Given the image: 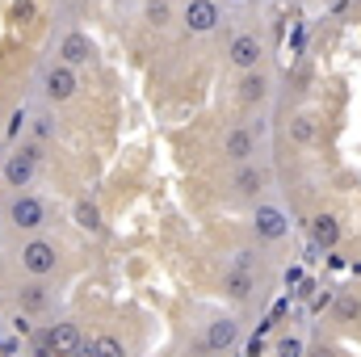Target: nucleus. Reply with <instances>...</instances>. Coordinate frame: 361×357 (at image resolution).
Wrapping results in <instances>:
<instances>
[{
    "instance_id": "nucleus-11",
    "label": "nucleus",
    "mask_w": 361,
    "mask_h": 357,
    "mask_svg": "<svg viewBox=\"0 0 361 357\" xmlns=\"http://www.w3.org/2000/svg\"><path fill=\"white\" fill-rule=\"evenodd\" d=\"M235 341H240V324H235V320H214L210 332H206V349H214V353L231 349Z\"/></svg>"
},
{
    "instance_id": "nucleus-23",
    "label": "nucleus",
    "mask_w": 361,
    "mask_h": 357,
    "mask_svg": "<svg viewBox=\"0 0 361 357\" xmlns=\"http://www.w3.org/2000/svg\"><path fill=\"white\" fill-rule=\"evenodd\" d=\"M21 126H25V109H17V114H13V122H8V139H17V135H21Z\"/></svg>"
},
{
    "instance_id": "nucleus-22",
    "label": "nucleus",
    "mask_w": 361,
    "mask_h": 357,
    "mask_svg": "<svg viewBox=\"0 0 361 357\" xmlns=\"http://www.w3.org/2000/svg\"><path fill=\"white\" fill-rule=\"evenodd\" d=\"M277 357H302V341H298V337L277 341Z\"/></svg>"
},
{
    "instance_id": "nucleus-18",
    "label": "nucleus",
    "mask_w": 361,
    "mask_h": 357,
    "mask_svg": "<svg viewBox=\"0 0 361 357\" xmlns=\"http://www.w3.org/2000/svg\"><path fill=\"white\" fill-rule=\"evenodd\" d=\"M261 185H265L261 169H252V164H240V173H235V189H240V193H257Z\"/></svg>"
},
{
    "instance_id": "nucleus-10",
    "label": "nucleus",
    "mask_w": 361,
    "mask_h": 357,
    "mask_svg": "<svg viewBox=\"0 0 361 357\" xmlns=\"http://www.w3.org/2000/svg\"><path fill=\"white\" fill-rule=\"evenodd\" d=\"M17 303H21V311H25V315H38V311H47V307H51V290L34 277V282H25V286L17 290Z\"/></svg>"
},
{
    "instance_id": "nucleus-7",
    "label": "nucleus",
    "mask_w": 361,
    "mask_h": 357,
    "mask_svg": "<svg viewBox=\"0 0 361 357\" xmlns=\"http://www.w3.org/2000/svg\"><path fill=\"white\" fill-rule=\"evenodd\" d=\"M180 21H185L189 34H210V30L219 25V4H214V0H189Z\"/></svg>"
},
{
    "instance_id": "nucleus-15",
    "label": "nucleus",
    "mask_w": 361,
    "mask_h": 357,
    "mask_svg": "<svg viewBox=\"0 0 361 357\" xmlns=\"http://www.w3.org/2000/svg\"><path fill=\"white\" fill-rule=\"evenodd\" d=\"M76 357H126V349H122L118 337H97V341H89V345H80Z\"/></svg>"
},
{
    "instance_id": "nucleus-14",
    "label": "nucleus",
    "mask_w": 361,
    "mask_h": 357,
    "mask_svg": "<svg viewBox=\"0 0 361 357\" xmlns=\"http://www.w3.org/2000/svg\"><path fill=\"white\" fill-rule=\"evenodd\" d=\"M72 219H76V227L89 231V236L101 231V210H97V202H89V198H80V202L72 206Z\"/></svg>"
},
{
    "instance_id": "nucleus-26",
    "label": "nucleus",
    "mask_w": 361,
    "mask_h": 357,
    "mask_svg": "<svg viewBox=\"0 0 361 357\" xmlns=\"http://www.w3.org/2000/svg\"><path fill=\"white\" fill-rule=\"evenodd\" d=\"M13 328H17V337H30V320H25V311L13 320Z\"/></svg>"
},
{
    "instance_id": "nucleus-24",
    "label": "nucleus",
    "mask_w": 361,
    "mask_h": 357,
    "mask_svg": "<svg viewBox=\"0 0 361 357\" xmlns=\"http://www.w3.org/2000/svg\"><path fill=\"white\" fill-rule=\"evenodd\" d=\"M51 131H55L51 118H34V135H38V139H51Z\"/></svg>"
},
{
    "instance_id": "nucleus-19",
    "label": "nucleus",
    "mask_w": 361,
    "mask_h": 357,
    "mask_svg": "<svg viewBox=\"0 0 361 357\" xmlns=\"http://www.w3.org/2000/svg\"><path fill=\"white\" fill-rule=\"evenodd\" d=\"M290 139H294V143H315V118H307V114L294 118V122H290Z\"/></svg>"
},
{
    "instance_id": "nucleus-16",
    "label": "nucleus",
    "mask_w": 361,
    "mask_h": 357,
    "mask_svg": "<svg viewBox=\"0 0 361 357\" xmlns=\"http://www.w3.org/2000/svg\"><path fill=\"white\" fill-rule=\"evenodd\" d=\"M265 92H269V80H265L261 72H248V76L240 80V101H244V105H257V101H265Z\"/></svg>"
},
{
    "instance_id": "nucleus-5",
    "label": "nucleus",
    "mask_w": 361,
    "mask_h": 357,
    "mask_svg": "<svg viewBox=\"0 0 361 357\" xmlns=\"http://www.w3.org/2000/svg\"><path fill=\"white\" fill-rule=\"evenodd\" d=\"M42 345H47L55 357H76V353H80V345H85V337H80V328H76V324H68V320H63V324H51V328L42 332Z\"/></svg>"
},
{
    "instance_id": "nucleus-2",
    "label": "nucleus",
    "mask_w": 361,
    "mask_h": 357,
    "mask_svg": "<svg viewBox=\"0 0 361 357\" xmlns=\"http://www.w3.org/2000/svg\"><path fill=\"white\" fill-rule=\"evenodd\" d=\"M38 160H42V147H38V143H21V147L8 156V164H4V181H8L13 189H25V185L34 181Z\"/></svg>"
},
{
    "instance_id": "nucleus-21",
    "label": "nucleus",
    "mask_w": 361,
    "mask_h": 357,
    "mask_svg": "<svg viewBox=\"0 0 361 357\" xmlns=\"http://www.w3.org/2000/svg\"><path fill=\"white\" fill-rule=\"evenodd\" d=\"M13 17H17L21 25L34 21V17H38V4H34V0H17V4H13Z\"/></svg>"
},
{
    "instance_id": "nucleus-17",
    "label": "nucleus",
    "mask_w": 361,
    "mask_h": 357,
    "mask_svg": "<svg viewBox=\"0 0 361 357\" xmlns=\"http://www.w3.org/2000/svg\"><path fill=\"white\" fill-rule=\"evenodd\" d=\"M223 290H227L231 298H248V294H252V273H248V269H231L227 282H223Z\"/></svg>"
},
{
    "instance_id": "nucleus-1",
    "label": "nucleus",
    "mask_w": 361,
    "mask_h": 357,
    "mask_svg": "<svg viewBox=\"0 0 361 357\" xmlns=\"http://www.w3.org/2000/svg\"><path fill=\"white\" fill-rule=\"evenodd\" d=\"M59 265V248L51 244V240H30V244H21V269L30 273V277H51Z\"/></svg>"
},
{
    "instance_id": "nucleus-25",
    "label": "nucleus",
    "mask_w": 361,
    "mask_h": 357,
    "mask_svg": "<svg viewBox=\"0 0 361 357\" xmlns=\"http://www.w3.org/2000/svg\"><path fill=\"white\" fill-rule=\"evenodd\" d=\"M328 303H332V294H328V290H324V294H315V298H311V311H324V307H328Z\"/></svg>"
},
{
    "instance_id": "nucleus-28",
    "label": "nucleus",
    "mask_w": 361,
    "mask_h": 357,
    "mask_svg": "<svg viewBox=\"0 0 361 357\" xmlns=\"http://www.w3.org/2000/svg\"><path fill=\"white\" fill-rule=\"evenodd\" d=\"M315 357H332V349H319V353H315Z\"/></svg>"
},
{
    "instance_id": "nucleus-13",
    "label": "nucleus",
    "mask_w": 361,
    "mask_h": 357,
    "mask_svg": "<svg viewBox=\"0 0 361 357\" xmlns=\"http://www.w3.org/2000/svg\"><path fill=\"white\" fill-rule=\"evenodd\" d=\"M311 240H315L319 248H336V240H341V223H336L332 214H319V219L311 223Z\"/></svg>"
},
{
    "instance_id": "nucleus-4",
    "label": "nucleus",
    "mask_w": 361,
    "mask_h": 357,
    "mask_svg": "<svg viewBox=\"0 0 361 357\" xmlns=\"http://www.w3.org/2000/svg\"><path fill=\"white\" fill-rule=\"evenodd\" d=\"M55 55H59V63H63V68H72V72H76V68L92 63L97 47H92L89 34H80V30H68V34L59 38V51H55Z\"/></svg>"
},
{
    "instance_id": "nucleus-3",
    "label": "nucleus",
    "mask_w": 361,
    "mask_h": 357,
    "mask_svg": "<svg viewBox=\"0 0 361 357\" xmlns=\"http://www.w3.org/2000/svg\"><path fill=\"white\" fill-rule=\"evenodd\" d=\"M8 219L17 231H38V227H47V202L34 193H17L8 206Z\"/></svg>"
},
{
    "instance_id": "nucleus-12",
    "label": "nucleus",
    "mask_w": 361,
    "mask_h": 357,
    "mask_svg": "<svg viewBox=\"0 0 361 357\" xmlns=\"http://www.w3.org/2000/svg\"><path fill=\"white\" fill-rule=\"evenodd\" d=\"M252 152H257V143H252V135H248V131H231V135H227L223 156H227L231 164H248V160H252Z\"/></svg>"
},
{
    "instance_id": "nucleus-20",
    "label": "nucleus",
    "mask_w": 361,
    "mask_h": 357,
    "mask_svg": "<svg viewBox=\"0 0 361 357\" xmlns=\"http://www.w3.org/2000/svg\"><path fill=\"white\" fill-rule=\"evenodd\" d=\"M336 315H341V320H357V315H361V303L353 298V294H345V298L336 303Z\"/></svg>"
},
{
    "instance_id": "nucleus-27",
    "label": "nucleus",
    "mask_w": 361,
    "mask_h": 357,
    "mask_svg": "<svg viewBox=\"0 0 361 357\" xmlns=\"http://www.w3.org/2000/svg\"><path fill=\"white\" fill-rule=\"evenodd\" d=\"M164 17H169V8H164V4H152V21H156V25H160V21H164Z\"/></svg>"
},
{
    "instance_id": "nucleus-8",
    "label": "nucleus",
    "mask_w": 361,
    "mask_h": 357,
    "mask_svg": "<svg viewBox=\"0 0 361 357\" xmlns=\"http://www.w3.org/2000/svg\"><path fill=\"white\" fill-rule=\"evenodd\" d=\"M227 55H231V63H235V68L257 72V63H261V38H257V34H235Z\"/></svg>"
},
{
    "instance_id": "nucleus-9",
    "label": "nucleus",
    "mask_w": 361,
    "mask_h": 357,
    "mask_svg": "<svg viewBox=\"0 0 361 357\" xmlns=\"http://www.w3.org/2000/svg\"><path fill=\"white\" fill-rule=\"evenodd\" d=\"M290 231V219L277 206H257V236L261 240H281Z\"/></svg>"
},
{
    "instance_id": "nucleus-6",
    "label": "nucleus",
    "mask_w": 361,
    "mask_h": 357,
    "mask_svg": "<svg viewBox=\"0 0 361 357\" xmlns=\"http://www.w3.org/2000/svg\"><path fill=\"white\" fill-rule=\"evenodd\" d=\"M76 89H80V80H76L72 68L51 63V68L42 72V97H47V101H68V97H76Z\"/></svg>"
},
{
    "instance_id": "nucleus-29",
    "label": "nucleus",
    "mask_w": 361,
    "mask_h": 357,
    "mask_svg": "<svg viewBox=\"0 0 361 357\" xmlns=\"http://www.w3.org/2000/svg\"><path fill=\"white\" fill-rule=\"evenodd\" d=\"M252 4H261V0H252Z\"/></svg>"
}]
</instances>
